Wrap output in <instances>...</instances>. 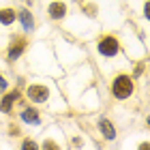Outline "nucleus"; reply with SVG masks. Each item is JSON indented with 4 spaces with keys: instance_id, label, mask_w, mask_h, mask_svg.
Listing matches in <instances>:
<instances>
[{
    "instance_id": "f8f14e48",
    "label": "nucleus",
    "mask_w": 150,
    "mask_h": 150,
    "mask_svg": "<svg viewBox=\"0 0 150 150\" xmlns=\"http://www.w3.org/2000/svg\"><path fill=\"white\" fill-rule=\"evenodd\" d=\"M6 86H9V84H6V79L2 77V75H0V92H4V90H6Z\"/></svg>"
},
{
    "instance_id": "1a4fd4ad",
    "label": "nucleus",
    "mask_w": 150,
    "mask_h": 150,
    "mask_svg": "<svg viewBox=\"0 0 150 150\" xmlns=\"http://www.w3.org/2000/svg\"><path fill=\"white\" fill-rule=\"evenodd\" d=\"M22 120L28 122V125H39V122H41L37 110H24V112H22Z\"/></svg>"
},
{
    "instance_id": "ddd939ff",
    "label": "nucleus",
    "mask_w": 150,
    "mask_h": 150,
    "mask_svg": "<svg viewBox=\"0 0 150 150\" xmlns=\"http://www.w3.org/2000/svg\"><path fill=\"white\" fill-rule=\"evenodd\" d=\"M144 15H146V17H150V4H146V6H144Z\"/></svg>"
},
{
    "instance_id": "6e6552de",
    "label": "nucleus",
    "mask_w": 150,
    "mask_h": 150,
    "mask_svg": "<svg viewBox=\"0 0 150 150\" xmlns=\"http://www.w3.org/2000/svg\"><path fill=\"white\" fill-rule=\"evenodd\" d=\"M99 129H101V133H103L105 139H114V137H116V131H114V127H112L110 120L101 118V120H99Z\"/></svg>"
},
{
    "instance_id": "39448f33",
    "label": "nucleus",
    "mask_w": 150,
    "mask_h": 150,
    "mask_svg": "<svg viewBox=\"0 0 150 150\" xmlns=\"http://www.w3.org/2000/svg\"><path fill=\"white\" fill-rule=\"evenodd\" d=\"M19 99V94L17 92H11V94H6V97L2 99V103H0V112L2 114H9L13 110V105H15V101Z\"/></svg>"
},
{
    "instance_id": "f03ea898",
    "label": "nucleus",
    "mask_w": 150,
    "mask_h": 150,
    "mask_svg": "<svg viewBox=\"0 0 150 150\" xmlns=\"http://www.w3.org/2000/svg\"><path fill=\"white\" fill-rule=\"evenodd\" d=\"M30 101H35V103H45L47 97H50V90H47V86H41V84H32L28 90H26Z\"/></svg>"
},
{
    "instance_id": "20e7f679",
    "label": "nucleus",
    "mask_w": 150,
    "mask_h": 150,
    "mask_svg": "<svg viewBox=\"0 0 150 150\" xmlns=\"http://www.w3.org/2000/svg\"><path fill=\"white\" fill-rule=\"evenodd\" d=\"M47 13H50L54 19H62L67 15V4L64 2H52L50 9H47Z\"/></svg>"
},
{
    "instance_id": "7ed1b4c3",
    "label": "nucleus",
    "mask_w": 150,
    "mask_h": 150,
    "mask_svg": "<svg viewBox=\"0 0 150 150\" xmlns=\"http://www.w3.org/2000/svg\"><path fill=\"white\" fill-rule=\"evenodd\" d=\"M118 50H120V45L114 37H105V39L99 41V52L103 54V56H116Z\"/></svg>"
},
{
    "instance_id": "0eeeda50",
    "label": "nucleus",
    "mask_w": 150,
    "mask_h": 150,
    "mask_svg": "<svg viewBox=\"0 0 150 150\" xmlns=\"http://www.w3.org/2000/svg\"><path fill=\"white\" fill-rule=\"evenodd\" d=\"M17 17H19V22H22V26H24L26 32H30L32 28H35V19H32V13H30V11H26V9L19 11Z\"/></svg>"
},
{
    "instance_id": "9d476101",
    "label": "nucleus",
    "mask_w": 150,
    "mask_h": 150,
    "mask_svg": "<svg viewBox=\"0 0 150 150\" xmlns=\"http://www.w3.org/2000/svg\"><path fill=\"white\" fill-rule=\"evenodd\" d=\"M15 22V11H11V9H0V24H4V26H9Z\"/></svg>"
},
{
    "instance_id": "9b49d317",
    "label": "nucleus",
    "mask_w": 150,
    "mask_h": 150,
    "mask_svg": "<svg viewBox=\"0 0 150 150\" xmlns=\"http://www.w3.org/2000/svg\"><path fill=\"white\" fill-rule=\"evenodd\" d=\"M22 146H24L26 150H35V148H37V144H35V142H30V139H26Z\"/></svg>"
},
{
    "instance_id": "423d86ee",
    "label": "nucleus",
    "mask_w": 150,
    "mask_h": 150,
    "mask_svg": "<svg viewBox=\"0 0 150 150\" xmlns=\"http://www.w3.org/2000/svg\"><path fill=\"white\" fill-rule=\"evenodd\" d=\"M24 47H26V41H24V39H17L15 43L9 47V60H17L19 56H22Z\"/></svg>"
},
{
    "instance_id": "f257e3e1",
    "label": "nucleus",
    "mask_w": 150,
    "mask_h": 150,
    "mask_svg": "<svg viewBox=\"0 0 150 150\" xmlns=\"http://www.w3.org/2000/svg\"><path fill=\"white\" fill-rule=\"evenodd\" d=\"M112 94L116 99H129L133 94V79L129 75H118L112 84Z\"/></svg>"
}]
</instances>
